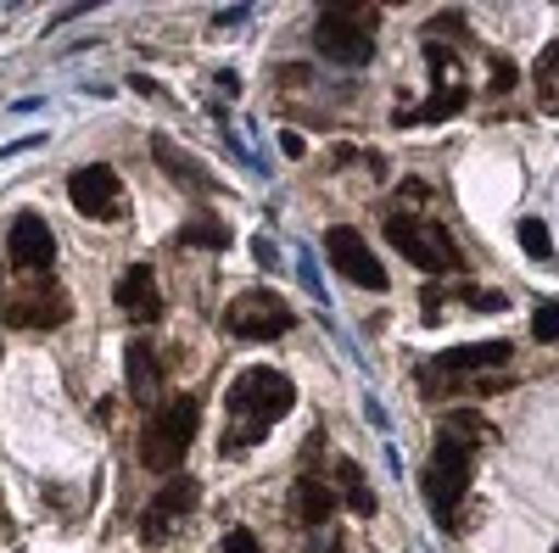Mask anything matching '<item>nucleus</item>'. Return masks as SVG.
Returning a JSON list of instances; mask_svg holds the SVG:
<instances>
[{"instance_id":"obj_1","label":"nucleus","mask_w":559,"mask_h":553,"mask_svg":"<svg viewBox=\"0 0 559 553\" xmlns=\"http://www.w3.org/2000/svg\"><path fill=\"white\" fill-rule=\"evenodd\" d=\"M292 408H297V386L280 375V369H269V363L241 369V375L229 381V392H224V442H218V453L258 447L269 436V425L286 420Z\"/></svg>"},{"instance_id":"obj_2","label":"nucleus","mask_w":559,"mask_h":553,"mask_svg":"<svg viewBox=\"0 0 559 553\" xmlns=\"http://www.w3.org/2000/svg\"><path fill=\"white\" fill-rule=\"evenodd\" d=\"M197 425H202V402L197 397H174L152 413V425L140 431V465L152 476H174L185 465V453L197 442Z\"/></svg>"},{"instance_id":"obj_3","label":"nucleus","mask_w":559,"mask_h":553,"mask_svg":"<svg viewBox=\"0 0 559 553\" xmlns=\"http://www.w3.org/2000/svg\"><path fill=\"white\" fill-rule=\"evenodd\" d=\"M376 7H319L313 17V45L342 68H364L376 57Z\"/></svg>"},{"instance_id":"obj_4","label":"nucleus","mask_w":559,"mask_h":553,"mask_svg":"<svg viewBox=\"0 0 559 553\" xmlns=\"http://www.w3.org/2000/svg\"><path fill=\"white\" fill-rule=\"evenodd\" d=\"M386 241H392L414 268H426V274H459V268H464L459 241L448 236L437 218H426V213H392V218H386Z\"/></svg>"},{"instance_id":"obj_5","label":"nucleus","mask_w":559,"mask_h":553,"mask_svg":"<svg viewBox=\"0 0 559 553\" xmlns=\"http://www.w3.org/2000/svg\"><path fill=\"white\" fill-rule=\"evenodd\" d=\"M471 458H476V447L448 442V436H437V447H431V465H426V503H431V515H437L442 526L459 515L464 492H471Z\"/></svg>"},{"instance_id":"obj_6","label":"nucleus","mask_w":559,"mask_h":553,"mask_svg":"<svg viewBox=\"0 0 559 553\" xmlns=\"http://www.w3.org/2000/svg\"><path fill=\"white\" fill-rule=\"evenodd\" d=\"M297 325V313L286 308V297L274 291H241L236 302L224 308V330L241 336V341H269V336H286Z\"/></svg>"},{"instance_id":"obj_7","label":"nucleus","mask_w":559,"mask_h":553,"mask_svg":"<svg viewBox=\"0 0 559 553\" xmlns=\"http://www.w3.org/2000/svg\"><path fill=\"white\" fill-rule=\"evenodd\" d=\"M68 202L84 213V218H96V224H118L123 218V179L112 163H84L68 173Z\"/></svg>"},{"instance_id":"obj_8","label":"nucleus","mask_w":559,"mask_h":553,"mask_svg":"<svg viewBox=\"0 0 559 553\" xmlns=\"http://www.w3.org/2000/svg\"><path fill=\"white\" fill-rule=\"evenodd\" d=\"M68 313H73V302H68V291L62 286H28V291H17V297H7L0 302V318H7L12 330H57V325H68Z\"/></svg>"},{"instance_id":"obj_9","label":"nucleus","mask_w":559,"mask_h":553,"mask_svg":"<svg viewBox=\"0 0 559 553\" xmlns=\"http://www.w3.org/2000/svg\"><path fill=\"white\" fill-rule=\"evenodd\" d=\"M324 252H331V263H336V274H347L353 286H364V291H386V268H381V257L364 247V236L353 224H336V229H324Z\"/></svg>"},{"instance_id":"obj_10","label":"nucleus","mask_w":559,"mask_h":553,"mask_svg":"<svg viewBox=\"0 0 559 553\" xmlns=\"http://www.w3.org/2000/svg\"><path fill=\"white\" fill-rule=\"evenodd\" d=\"M7 263L17 268V274H51V263H57V236H51V224H45L39 213H23V218H12V229H7Z\"/></svg>"},{"instance_id":"obj_11","label":"nucleus","mask_w":559,"mask_h":553,"mask_svg":"<svg viewBox=\"0 0 559 553\" xmlns=\"http://www.w3.org/2000/svg\"><path fill=\"white\" fill-rule=\"evenodd\" d=\"M197 497H202V486L191 476H168V486L146 503V526H140V531H146V542H163L174 520H185V515L197 509Z\"/></svg>"},{"instance_id":"obj_12","label":"nucleus","mask_w":559,"mask_h":553,"mask_svg":"<svg viewBox=\"0 0 559 553\" xmlns=\"http://www.w3.org/2000/svg\"><path fill=\"white\" fill-rule=\"evenodd\" d=\"M118 308L134 318V325H157L163 318V297H157V274H152V263H134V268H123V280H118Z\"/></svg>"},{"instance_id":"obj_13","label":"nucleus","mask_w":559,"mask_h":553,"mask_svg":"<svg viewBox=\"0 0 559 553\" xmlns=\"http://www.w3.org/2000/svg\"><path fill=\"white\" fill-rule=\"evenodd\" d=\"M509 363V341H471V347H448L442 358H431V369H442V375H476V369H498Z\"/></svg>"},{"instance_id":"obj_14","label":"nucleus","mask_w":559,"mask_h":553,"mask_svg":"<svg viewBox=\"0 0 559 553\" xmlns=\"http://www.w3.org/2000/svg\"><path fill=\"white\" fill-rule=\"evenodd\" d=\"M123 369H129V397H134V402H157V392H163V369H157L152 341H129Z\"/></svg>"},{"instance_id":"obj_15","label":"nucleus","mask_w":559,"mask_h":553,"mask_svg":"<svg viewBox=\"0 0 559 553\" xmlns=\"http://www.w3.org/2000/svg\"><path fill=\"white\" fill-rule=\"evenodd\" d=\"M331 515H336V492L324 486V481H313V476H302V481L292 486V520L319 531V526L331 520Z\"/></svg>"},{"instance_id":"obj_16","label":"nucleus","mask_w":559,"mask_h":553,"mask_svg":"<svg viewBox=\"0 0 559 553\" xmlns=\"http://www.w3.org/2000/svg\"><path fill=\"white\" fill-rule=\"evenodd\" d=\"M152 152H157V163H163V173L168 179H179V184H191V191H218V179L191 157V152H179L174 141H168V134H157V141H152Z\"/></svg>"},{"instance_id":"obj_17","label":"nucleus","mask_w":559,"mask_h":553,"mask_svg":"<svg viewBox=\"0 0 559 553\" xmlns=\"http://www.w3.org/2000/svg\"><path fill=\"white\" fill-rule=\"evenodd\" d=\"M464 101H471V89H464V84H448V89H431V101H426V107L397 112V123H442V118H459Z\"/></svg>"},{"instance_id":"obj_18","label":"nucleus","mask_w":559,"mask_h":553,"mask_svg":"<svg viewBox=\"0 0 559 553\" xmlns=\"http://www.w3.org/2000/svg\"><path fill=\"white\" fill-rule=\"evenodd\" d=\"M437 436L464 442V447H481V442H487V420H481V413H471V408H459V413H448V420H442Z\"/></svg>"},{"instance_id":"obj_19","label":"nucleus","mask_w":559,"mask_h":553,"mask_svg":"<svg viewBox=\"0 0 559 553\" xmlns=\"http://www.w3.org/2000/svg\"><path fill=\"white\" fill-rule=\"evenodd\" d=\"M537 107L543 112H559V45L537 57Z\"/></svg>"},{"instance_id":"obj_20","label":"nucleus","mask_w":559,"mask_h":553,"mask_svg":"<svg viewBox=\"0 0 559 553\" xmlns=\"http://www.w3.org/2000/svg\"><path fill=\"white\" fill-rule=\"evenodd\" d=\"M174 247H213V252H224L229 247V229L213 224V218H197V224H185L179 236H174Z\"/></svg>"},{"instance_id":"obj_21","label":"nucleus","mask_w":559,"mask_h":553,"mask_svg":"<svg viewBox=\"0 0 559 553\" xmlns=\"http://www.w3.org/2000/svg\"><path fill=\"white\" fill-rule=\"evenodd\" d=\"M521 247H526V257H537V263H554V257H559L543 218H521Z\"/></svg>"},{"instance_id":"obj_22","label":"nucleus","mask_w":559,"mask_h":553,"mask_svg":"<svg viewBox=\"0 0 559 553\" xmlns=\"http://www.w3.org/2000/svg\"><path fill=\"white\" fill-rule=\"evenodd\" d=\"M532 336L548 341V347H559V302H537V313H532Z\"/></svg>"},{"instance_id":"obj_23","label":"nucleus","mask_w":559,"mask_h":553,"mask_svg":"<svg viewBox=\"0 0 559 553\" xmlns=\"http://www.w3.org/2000/svg\"><path fill=\"white\" fill-rule=\"evenodd\" d=\"M515 62H509V57H492V79H487V89H492V96H509V89H515Z\"/></svg>"},{"instance_id":"obj_24","label":"nucleus","mask_w":559,"mask_h":553,"mask_svg":"<svg viewBox=\"0 0 559 553\" xmlns=\"http://www.w3.org/2000/svg\"><path fill=\"white\" fill-rule=\"evenodd\" d=\"M471 308H476V313H503L509 297H503V291H471Z\"/></svg>"},{"instance_id":"obj_25","label":"nucleus","mask_w":559,"mask_h":553,"mask_svg":"<svg viewBox=\"0 0 559 553\" xmlns=\"http://www.w3.org/2000/svg\"><path fill=\"white\" fill-rule=\"evenodd\" d=\"M218 553H263V548H258V537H252V531H229Z\"/></svg>"},{"instance_id":"obj_26","label":"nucleus","mask_w":559,"mask_h":553,"mask_svg":"<svg viewBox=\"0 0 559 553\" xmlns=\"http://www.w3.org/2000/svg\"><path fill=\"white\" fill-rule=\"evenodd\" d=\"M347 503H353L358 515H376V492H369L364 481H358V486H347Z\"/></svg>"},{"instance_id":"obj_27","label":"nucleus","mask_w":559,"mask_h":553,"mask_svg":"<svg viewBox=\"0 0 559 553\" xmlns=\"http://www.w3.org/2000/svg\"><path fill=\"white\" fill-rule=\"evenodd\" d=\"M431 28H437V34H464V12H437Z\"/></svg>"},{"instance_id":"obj_28","label":"nucleus","mask_w":559,"mask_h":553,"mask_svg":"<svg viewBox=\"0 0 559 553\" xmlns=\"http://www.w3.org/2000/svg\"><path fill=\"white\" fill-rule=\"evenodd\" d=\"M280 152H286V157H302V134L286 129V134H280Z\"/></svg>"},{"instance_id":"obj_29","label":"nucleus","mask_w":559,"mask_h":553,"mask_svg":"<svg viewBox=\"0 0 559 553\" xmlns=\"http://www.w3.org/2000/svg\"><path fill=\"white\" fill-rule=\"evenodd\" d=\"M554 553H559V542H554Z\"/></svg>"}]
</instances>
